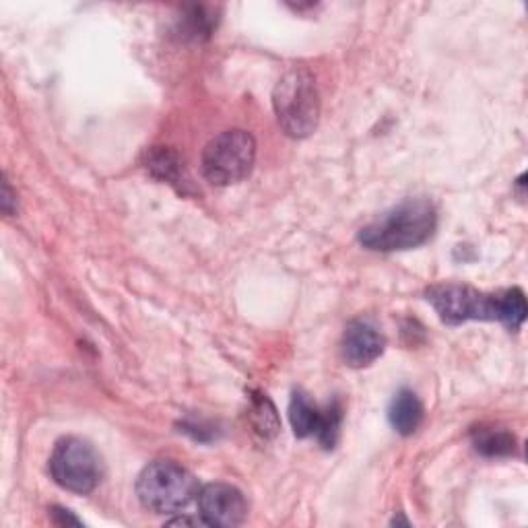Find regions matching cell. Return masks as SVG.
<instances>
[{
    "label": "cell",
    "mask_w": 528,
    "mask_h": 528,
    "mask_svg": "<svg viewBox=\"0 0 528 528\" xmlns=\"http://www.w3.org/2000/svg\"><path fill=\"white\" fill-rule=\"evenodd\" d=\"M436 225V207L425 198H415V201H405L363 227L359 231V244L376 252L411 250L432 238Z\"/></svg>",
    "instance_id": "6da1fadb"
},
{
    "label": "cell",
    "mask_w": 528,
    "mask_h": 528,
    "mask_svg": "<svg viewBox=\"0 0 528 528\" xmlns=\"http://www.w3.org/2000/svg\"><path fill=\"white\" fill-rule=\"evenodd\" d=\"M198 481L182 465L172 460H157L137 481L141 504L155 514H176L198 498Z\"/></svg>",
    "instance_id": "7a4b0ae2"
},
{
    "label": "cell",
    "mask_w": 528,
    "mask_h": 528,
    "mask_svg": "<svg viewBox=\"0 0 528 528\" xmlns=\"http://www.w3.org/2000/svg\"><path fill=\"white\" fill-rule=\"evenodd\" d=\"M273 104L279 124L289 137L304 139L312 135L320 116V97L308 71H289L275 87Z\"/></svg>",
    "instance_id": "3957f363"
},
{
    "label": "cell",
    "mask_w": 528,
    "mask_h": 528,
    "mask_svg": "<svg viewBox=\"0 0 528 528\" xmlns=\"http://www.w3.org/2000/svg\"><path fill=\"white\" fill-rule=\"evenodd\" d=\"M256 159V141L246 130H227L203 151V174L215 186L236 184L250 176Z\"/></svg>",
    "instance_id": "277c9868"
},
{
    "label": "cell",
    "mask_w": 528,
    "mask_h": 528,
    "mask_svg": "<svg viewBox=\"0 0 528 528\" xmlns=\"http://www.w3.org/2000/svg\"><path fill=\"white\" fill-rule=\"evenodd\" d=\"M50 473L62 489L85 495L102 479V460L85 440L66 438L60 440L52 452Z\"/></svg>",
    "instance_id": "5b68a950"
},
{
    "label": "cell",
    "mask_w": 528,
    "mask_h": 528,
    "mask_svg": "<svg viewBox=\"0 0 528 528\" xmlns=\"http://www.w3.org/2000/svg\"><path fill=\"white\" fill-rule=\"evenodd\" d=\"M427 302L434 306V310L446 324H462L469 320H498V295L481 293L469 285H436L427 291Z\"/></svg>",
    "instance_id": "8992f818"
},
{
    "label": "cell",
    "mask_w": 528,
    "mask_h": 528,
    "mask_svg": "<svg viewBox=\"0 0 528 528\" xmlns=\"http://www.w3.org/2000/svg\"><path fill=\"white\" fill-rule=\"evenodd\" d=\"M198 510L209 526H238L246 520L248 506L240 489L227 483H211L198 491Z\"/></svg>",
    "instance_id": "52a82bcc"
},
{
    "label": "cell",
    "mask_w": 528,
    "mask_h": 528,
    "mask_svg": "<svg viewBox=\"0 0 528 528\" xmlns=\"http://www.w3.org/2000/svg\"><path fill=\"white\" fill-rule=\"evenodd\" d=\"M384 347L386 339L374 324L366 320L351 322L343 335V357L351 368L370 366L382 355Z\"/></svg>",
    "instance_id": "ba28073f"
},
{
    "label": "cell",
    "mask_w": 528,
    "mask_h": 528,
    "mask_svg": "<svg viewBox=\"0 0 528 528\" xmlns=\"http://www.w3.org/2000/svg\"><path fill=\"white\" fill-rule=\"evenodd\" d=\"M388 419L401 436H413L423 421V405L419 396L407 388L396 392L388 409Z\"/></svg>",
    "instance_id": "9c48e42d"
},
{
    "label": "cell",
    "mask_w": 528,
    "mask_h": 528,
    "mask_svg": "<svg viewBox=\"0 0 528 528\" xmlns=\"http://www.w3.org/2000/svg\"><path fill=\"white\" fill-rule=\"evenodd\" d=\"M320 413L322 411L308 399L304 392H295L291 396V405H289V421L293 427V434L297 438L316 436Z\"/></svg>",
    "instance_id": "30bf717a"
},
{
    "label": "cell",
    "mask_w": 528,
    "mask_h": 528,
    "mask_svg": "<svg viewBox=\"0 0 528 528\" xmlns=\"http://www.w3.org/2000/svg\"><path fill=\"white\" fill-rule=\"evenodd\" d=\"M147 168L151 170V174L159 180H165L170 184H176L180 190H184L182 186L188 184L186 180V170H184V163L180 161V157L170 151V149H153L149 153V161H147Z\"/></svg>",
    "instance_id": "8fae6325"
},
{
    "label": "cell",
    "mask_w": 528,
    "mask_h": 528,
    "mask_svg": "<svg viewBox=\"0 0 528 528\" xmlns=\"http://www.w3.org/2000/svg\"><path fill=\"white\" fill-rule=\"evenodd\" d=\"M473 444L477 452L483 456H510L516 448V440L506 429H493V427H481L473 436Z\"/></svg>",
    "instance_id": "7c38bea8"
},
{
    "label": "cell",
    "mask_w": 528,
    "mask_h": 528,
    "mask_svg": "<svg viewBox=\"0 0 528 528\" xmlns=\"http://www.w3.org/2000/svg\"><path fill=\"white\" fill-rule=\"evenodd\" d=\"M526 318V300L520 289H508L498 295V320L510 330H518Z\"/></svg>",
    "instance_id": "4fadbf2b"
},
{
    "label": "cell",
    "mask_w": 528,
    "mask_h": 528,
    "mask_svg": "<svg viewBox=\"0 0 528 528\" xmlns=\"http://www.w3.org/2000/svg\"><path fill=\"white\" fill-rule=\"evenodd\" d=\"M341 423H343V407L339 401H333L320 413V423L316 429V438L322 444V448L326 450L335 448L341 432Z\"/></svg>",
    "instance_id": "5bb4252c"
},
{
    "label": "cell",
    "mask_w": 528,
    "mask_h": 528,
    "mask_svg": "<svg viewBox=\"0 0 528 528\" xmlns=\"http://www.w3.org/2000/svg\"><path fill=\"white\" fill-rule=\"evenodd\" d=\"M254 429L262 438H273L279 432V417L273 403L264 394H254L252 399Z\"/></svg>",
    "instance_id": "9a60e30c"
},
{
    "label": "cell",
    "mask_w": 528,
    "mask_h": 528,
    "mask_svg": "<svg viewBox=\"0 0 528 528\" xmlns=\"http://www.w3.org/2000/svg\"><path fill=\"white\" fill-rule=\"evenodd\" d=\"M54 518L58 524H75V526H81V520L75 518L69 510H62V508H54Z\"/></svg>",
    "instance_id": "2e32d148"
},
{
    "label": "cell",
    "mask_w": 528,
    "mask_h": 528,
    "mask_svg": "<svg viewBox=\"0 0 528 528\" xmlns=\"http://www.w3.org/2000/svg\"><path fill=\"white\" fill-rule=\"evenodd\" d=\"M5 198H3V209H5V213L9 215V213H13V209H11V203H13V192H11V186H9V180H5Z\"/></svg>",
    "instance_id": "e0dca14e"
}]
</instances>
